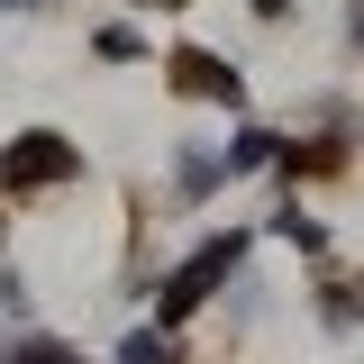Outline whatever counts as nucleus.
Wrapping results in <instances>:
<instances>
[{
  "label": "nucleus",
  "instance_id": "1",
  "mask_svg": "<svg viewBox=\"0 0 364 364\" xmlns=\"http://www.w3.org/2000/svg\"><path fill=\"white\" fill-rule=\"evenodd\" d=\"M119 364H164V346H146V337H128V355Z\"/></svg>",
  "mask_w": 364,
  "mask_h": 364
}]
</instances>
